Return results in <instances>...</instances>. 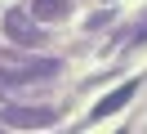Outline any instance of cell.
<instances>
[{"label": "cell", "mask_w": 147, "mask_h": 134, "mask_svg": "<svg viewBox=\"0 0 147 134\" xmlns=\"http://www.w3.org/2000/svg\"><path fill=\"white\" fill-rule=\"evenodd\" d=\"M58 71H63V63H58V58H36V63H22L18 71L0 67V94H5V89H18V85H31V80H49V76H58Z\"/></svg>", "instance_id": "obj_1"}, {"label": "cell", "mask_w": 147, "mask_h": 134, "mask_svg": "<svg viewBox=\"0 0 147 134\" xmlns=\"http://www.w3.org/2000/svg\"><path fill=\"white\" fill-rule=\"evenodd\" d=\"M54 121H58L54 107H22V103L0 107V125H13V130H45Z\"/></svg>", "instance_id": "obj_2"}, {"label": "cell", "mask_w": 147, "mask_h": 134, "mask_svg": "<svg viewBox=\"0 0 147 134\" xmlns=\"http://www.w3.org/2000/svg\"><path fill=\"white\" fill-rule=\"evenodd\" d=\"M5 36H9L13 45H22V49H31V45L45 40V36H40V22L31 18V9H9V14H5Z\"/></svg>", "instance_id": "obj_3"}, {"label": "cell", "mask_w": 147, "mask_h": 134, "mask_svg": "<svg viewBox=\"0 0 147 134\" xmlns=\"http://www.w3.org/2000/svg\"><path fill=\"white\" fill-rule=\"evenodd\" d=\"M138 94V80H129V85H120V89H111V94L107 98H102V103L98 107H94V112H89V121H102V116H107V112H116V107H125L129 103V98H134Z\"/></svg>", "instance_id": "obj_4"}, {"label": "cell", "mask_w": 147, "mask_h": 134, "mask_svg": "<svg viewBox=\"0 0 147 134\" xmlns=\"http://www.w3.org/2000/svg\"><path fill=\"white\" fill-rule=\"evenodd\" d=\"M67 9H71V0H31L36 22H58V18H67Z\"/></svg>", "instance_id": "obj_5"}, {"label": "cell", "mask_w": 147, "mask_h": 134, "mask_svg": "<svg viewBox=\"0 0 147 134\" xmlns=\"http://www.w3.org/2000/svg\"><path fill=\"white\" fill-rule=\"evenodd\" d=\"M134 45H147V22L138 27V36H134Z\"/></svg>", "instance_id": "obj_6"}, {"label": "cell", "mask_w": 147, "mask_h": 134, "mask_svg": "<svg viewBox=\"0 0 147 134\" xmlns=\"http://www.w3.org/2000/svg\"><path fill=\"white\" fill-rule=\"evenodd\" d=\"M0 134H5V130H0Z\"/></svg>", "instance_id": "obj_7"}, {"label": "cell", "mask_w": 147, "mask_h": 134, "mask_svg": "<svg viewBox=\"0 0 147 134\" xmlns=\"http://www.w3.org/2000/svg\"><path fill=\"white\" fill-rule=\"evenodd\" d=\"M120 134H125V130H120Z\"/></svg>", "instance_id": "obj_8"}]
</instances>
